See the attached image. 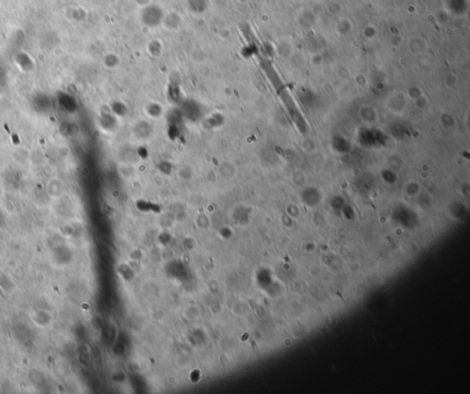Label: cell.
<instances>
[{"label":"cell","instance_id":"6da1fadb","mask_svg":"<svg viewBox=\"0 0 470 394\" xmlns=\"http://www.w3.org/2000/svg\"><path fill=\"white\" fill-rule=\"evenodd\" d=\"M164 13L162 8L156 5H148L143 8L141 13V20L143 24L147 27H156L162 23Z\"/></svg>","mask_w":470,"mask_h":394},{"label":"cell","instance_id":"7a4b0ae2","mask_svg":"<svg viewBox=\"0 0 470 394\" xmlns=\"http://www.w3.org/2000/svg\"><path fill=\"white\" fill-rule=\"evenodd\" d=\"M163 22L164 25H166L170 29H176L180 26L181 24V19L178 17V14L171 13L168 15H164Z\"/></svg>","mask_w":470,"mask_h":394},{"label":"cell","instance_id":"3957f363","mask_svg":"<svg viewBox=\"0 0 470 394\" xmlns=\"http://www.w3.org/2000/svg\"><path fill=\"white\" fill-rule=\"evenodd\" d=\"M187 5L194 12L201 13L207 8V0H187Z\"/></svg>","mask_w":470,"mask_h":394},{"label":"cell","instance_id":"277c9868","mask_svg":"<svg viewBox=\"0 0 470 394\" xmlns=\"http://www.w3.org/2000/svg\"><path fill=\"white\" fill-rule=\"evenodd\" d=\"M150 1H151V0H135V2H136L137 4H139L140 6H142V7H143V8L146 7L148 5H150Z\"/></svg>","mask_w":470,"mask_h":394}]
</instances>
